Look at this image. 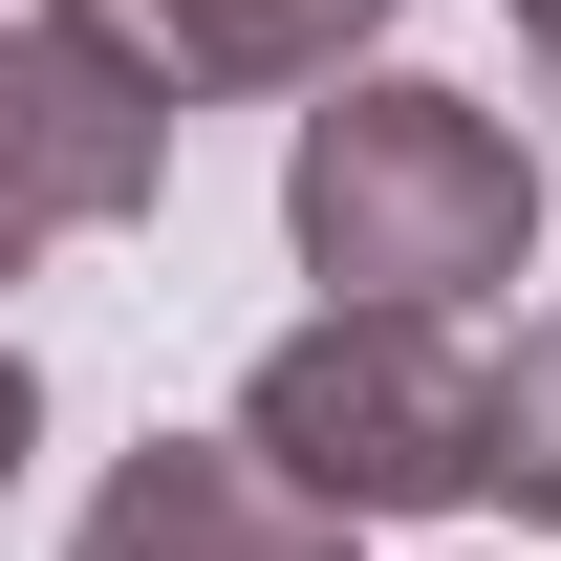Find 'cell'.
Returning <instances> with one entry per match:
<instances>
[{"label":"cell","mask_w":561,"mask_h":561,"mask_svg":"<svg viewBox=\"0 0 561 561\" xmlns=\"http://www.w3.org/2000/svg\"><path fill=\"white\" fill-rule=\"evenodd\" d=\"M280 238H302V280L324 302H389V324H454L476 280H518V238H540V151L496 130L476 87H411L367 66L302 108V151H280Z\"/></svg>","instance_id":"1"},{"label":"cell","mask_w":561,"mask_h":561,"mask_svg":"<svg viewBox=\"0 0 561 561\" xmlns=\"http://www.w3.org/2000/svg\"><path fill=\"white\" fill-rule=\"evenodd\" d=\"M476 411H496V367L454 324H389V302H324V324H280L238 367V454L302 476L324 518H454L476 496Z\"/></svg>","instance_id":"2"},{"label":"cell","mask_w":561,"mask_h":561,"mask_svg":"<svg viewBox=\"0 0 561 561\" xmlns=\"http://www.w3.org/2000/svg\"><path fill=\"white\" fill-rule=\"evenodd\" d=\"M173 195V87L108 66L87 22H0V280H44L66 238H130Z\"/></svg>","instance_id":"3"},{"label":"cell","mask_w":561,"mask_h":561,"mask_svg":"<svg viewBox=\"0 0 561 561\" xmlns=\"http://www.w3.org/2000/svg\"><path fill=\"white\" fill-rule=\"evenodd\" d=\"M66 561H346V518L302 476H260L238 432H151V454H108V496L66 518Z\"/></svg>","instance_id":"4"},{"label":"cell","mask_w":561,"mask_h":561,"mask_svg":"<svg viewBox=\"0 0 561 561\" xmlns=\"http://www.w3.org/2000/svg\"><path fill=\"white\" fill-rule=\"evenodd\" d=\"M108 66H151L173 108H260V87H346V44L389 0H66Z\"/></svg>","instance_id":"5"},{"label":"cell","mask_w":561,"mask_h":561,"mask_svg":"<svg viewBox=\"0 0 561 561\" xmlns=\"http://www.w3.org/2000/svg\"><path fill=\"white\" fill-rule=\"evenodd\" d=\"M476 496H518L561 540V324H518V367H496V411H476Z\"/></svg>","instance_id":"6"},{"label":"cell","mask_w":561,"mask_h":561,"mask_svg":"<svg viewBox=\"0 0 561 561\" xmlns=\"http://www.w3.org/2000/svg\"><path fill=\"white\" fill-rule=\"evenodd\" d=\"M22 454H44V367L0 346V496H22Z\"/></svg>","instance_id":"7"},{"label":"cell","mask_w":561,"mask_h":561,"mask_svg":"<svg viewBox=\"0 0 561 561\" xmlns=\"http://www.w3.org/2000/svg\"><path fill=\"white\" fill-rule=\"evenodd\" d=\"M518 44H540V66H561V0H518Z\"/></svg>","instance_id":"8"}]
</instances>
